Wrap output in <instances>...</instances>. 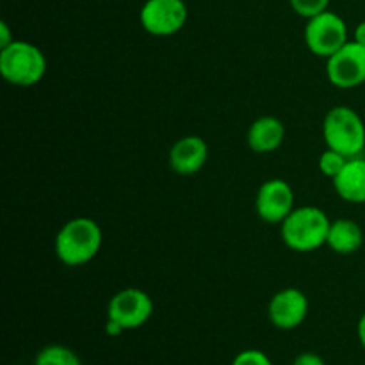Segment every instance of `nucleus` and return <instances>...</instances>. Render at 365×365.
Instances as JSON below:
<instances>
[{"label":"nucleus","instance_id":"obj_22","mask_svg":"<svg viewBox=\"0 0 365 365\" xmlns=\"http://www.w3.org/2000/svg\"><path fill=\"white\" fill-rule=\"evenodd\" d=\"M353 41H356L359 45L365 46V20L356 25L355 32H353Z\"/></svg>","mask_w":365,"mask_h":365},{"label":"nucleus","instance_id":"obj_4","mask_svg":"<svg viewBox=\"0 0 365 365\" xmlns=\"http://www.w3.org/2000/svg\"><path fill=\"white\" fill-rule=\"evenodd\" d=\"M323 138L328 148L344 157L362 155L365 148V125L356 110L348 106H337L324 116Z\"/></svg>","mask_w":365,"mask_h":365},{"label":"nucleus","instance_id":"obj_5","mask_svg":"<svg viewBox=\"0 0 365 365\" xmlns=\"http://www.w3.org/2000/svg\"><path fill=\"white\" fill-rule=\"evenodd\" d=\"M348 41V25L337 13L327 9L307 20L305 43L314 56L328 59Z\"/></svg>","mask_w":365,"mask_h":365},{"label":"nucleus","instance_id":"obj_20","mask_svg":"<svg viewBox=\"0 0 365 365\" xmlns=\"http://www.w3.org/2000/svg\"><path fill=\"white\" fill-rule=\"evenodd\" d=\"M14 41L13 34H11V29L6 21H0V48H6L11 43Z\"/></svg>","mask_w":365,"mask_h":365},{"label":"nucleus","instance_id":"obj_23","mask_svg":"<svg viewBox=\"0 0 365 365\" xmlns=\"http://www.w3.org/2000/svg\"><path fill=\"white\" fill-rule=\"evenodd\" d=\"M356 335H359V341L362 344V348L365 349V312L360 317L359 324H356Z\"/></svg>","mask_w":365,"mask_h":365},{"label":"nucleus","instance_id":"obj_13","mask_svg":"<svg viewBox=\"0 0 365 365\" xmlns=\"http://www.w3.org/2000/svg\"><path fill=\"white\" fill-rule=\"evenodd\" d=\"M285 139V125L274 116H262L252 123L248 130V145L255 153H271L282 146Z\"/></svg>","mask_w":365,"mask_h":365},{"label":"nucleus","instance_id":"obj_14","mask_svg":"<svg viewBox=\"0 0 365 365\" xmlns=\"http://www.w3.org/2000/svg\"><path fill=\"white\" fill-rule=\"evenodd\" d=\"M327 245L339 255L356 253L364 245V232L360 225L353 220L331 221L328 230Z\"/></svg>","mask_w":365,"mask_h":365},{"label":"nucleus","instance_id":"obj_21","mask_svg":"<svg viewBox=\"0 0 365 365\" xmlns=\"http://www.w3.org/2000/svg\"><path fill=\"white\" fill-rule=\"evenodd\" d=\"M123 327H121V324H118V323H114V321H110V319H107V323H106V334L109 335V337H120L121 334H123Z\"/></svg>","mask_w":365,"mask_h":365},{"label":"nucleus","instance_id":"obj_18","mask_svg":"<svg viewBox=\"0 0 365 365\" xmlns=\"http://www.w3.org/2000/svg\"><path fill=\"white\" fill-rule=\"evenodd\" d=\"M232 365H273V362L260 349H245L235 356Z\"/></svg>","mask_w":365,"mask_h":365},{"label":"nucleus","instance_id":"obj_1","mask_svg":"<svg viewBox=\"0 0 365 365\" xmlns=\"http://www.w3.org/2000/svg\"><path fill=\"white\" fill-rule=\"evenodd\" d=\"M100 225L91 217H75L64 223L56 235V255L64 266L78 267L91 262L102 248Z\"/></svg>","mask_w":365,"mask_h":365},{"label":"nucleus","instance_id":"obj_8","mask_svg":"<svg viewBox=\"0 0 365 365\" xmlns=\"http://www.w3.org/2000/svg\"><path fill=\"white\" fill-rule=\"evenodd\" d=\"M328 81L339 89H353L365 84V46L348 41L327 59Z\"/></svg>","mask_w":365,"mask_h":365},{"label":"nucleus","instance_id":"obj_7","mask_svg":"<svg viewBox=\"0 0 365 365\" xmlns=\"http://www.w3.org/2000/svg\"><path fill=\"white\" fill-rule=\"evenodd\" d=\"M153 302L141 289H123L110 298L107 305V319L121 324L123 330H135L150 321Z\"/></svg>","mask_w":365,"mask_h":365},{"label":"nucleus","instance_id":"obj_16","mask_svg":"<svg viewBox=\"0 0 365 365\" xmlns=\"http://www.w3.org/2000/svg\"><path fill=\"white\" fill-rule=\"evenodd\" d=\"M346 163H348V157L335 152V150L327 148L319 157V171L324 175V177L334 180V178L341 173L342 168L346 166Z\"/></svg>","mask_w":365,"mask_h":365},{"label":"nucleus","instance_id":"obj_15","mask_svg":"<svg viewBox=\"0 0 365 365\" xmlns=\"http://www.w3.org/2000/svg\"><path fill=\"white\" fill-rule=\"evenodd\" d=\"M36 365H82V362L73 349L63 344H50L38 353Z\"/></svg>","mask_w":365,"mask_h":365},{"label":"nucleus","instance_id":"obj_11","mask_svg":"<svg viewBox=\"0 0 365 365\" xmlns=\"http://www.w3.org/2000/svg\"><path fill=\"white\" fill-rule=\"evenodd\" d=\"M209 159V146L200 135L180 138L170 150V166L178 175H195Z\"/></svg>","mask_w":365,"mask_h":365},{"label":"nucleus","instance_id":"obj_9","mask_svg":"<svg viewBox=\"0 0 365 365\" xmlns=\"http://www.w3.org/2000/svg\"><path fill=\"white\" fill-rule=\"evenodd\" d=\"M257 214L266 223H284L285 217L296 209L292 187L282 178H273L260 185L255 200Z\"/></svg>","mask_w":365,"mask_h":365},{"label":"nucleus","instance_id":"obj_17","mask_svg":"<svg viewBox=\"0 0 365 365\" xmlns=\"http://www.w3.org/2000/svg\"><path fill=\"white\" fill-rule=\"evenodd\" d=\"M289 2H291L294 13L307 18V20L327 11L330 6V0H289Z\"/></svg>","mask_w":365,"mask_h":365},{"label":"nucleus","instance_id":"obj_19","mask_svg":"<svg viewBox=\"0 0 365 365\" xmlns=\"http://www.w3.org/2000/svg\"><path fill=\"white\" fill-rule=\"evenodd\" d=\"M292 365H327V362H324L319 355H316V353L307 351V353H302V355L296 356Z\"/></svg>","mask_w":365,"mask_h":365},{"label":"nucleus","instance_id":"obj_12","mask_svg":"<svg viewBox=\"0 0 365 365\" xmlns=\"http://www.w3.org/2000/svg\"><path fill=\"white\" fill-rule=\"evenodd\" d=\"M334 187L344 202L365 203V159L351 157L334 178Z\"/></svg>","mask_w":365,"mask_h":365},{"label":"nucleus","instance_id":"obj_6","mask_svg":"<svg viewBox=\"0 0 365 365\" xmlns=\"http://www.w3.org/2000/svg\"><path fill=\"white\" fill-rule=\"evenodd\" d=\"M187 16L184 0H146L139 13V21L148 34L164 38L182 31Z\"/></svg>","mask_w":365,"mask_h":365},{"label":"nucleus","instance_id":"obj_2","mask_svg":"<svg viewBox=\"0 0 365 365\" xmlns=\"http://www.w3.org/2000/svg\"><path fill=\"white\" fill-rule=\"evenodd\" d=\"M331 221L317 207H296L280 225L282 239L287 248L307 253L327 245Z\"/></svg>","mask_w":365,"mask_h":365},{"label":"nucleus","instance_id":"obj_3","mask_svg":"<svg viewBox=\"0 0 365 365\" xmlns=\"http://www.w3.org/2000/svg\"><path fill=\"white\" fill-rule=\"evenodd\" d=\"M0 73L9 84L31 88L45 77L46 57L32 43L14 39L9 46L0 48Z\"/></svg>","mask_w":365,"mask_h":365},{"label":"nucleus","instance_id":"obj_10","mask_svg":"<svg viewBox=\"0 0 365 365\" xmlns=\"http://www.w3.org/2000/svg\"><path fill=\"white\" fill-rule=\"evenodd\" d=\"M307 314H309V299L305 292L294 287L278 291L267 307L271 324L284 331L302 327L303 321L307 319Z\"/></svg>","mask_w":365,"mask_h":365}]
</instances>
